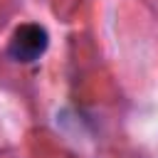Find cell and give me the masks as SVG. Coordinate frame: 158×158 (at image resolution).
<instances>
[{
    "label": "cell",
    "instance_id": "1",
    "mask_svg": "<svg viewBox=\"0 0 158 158\" xmlns=\"http://www.w3.org/2000/svg\"><path fill=\"white\" fill-rule=\"evenodd\" d=\"M49 47V35L42 25L37 22H25L20 25L12 35H10V42H7V57L12 62H35L40 59Z\"/></svg>",
    "mask_w": 158,
    "mask_h": 158
}]
</instances>
